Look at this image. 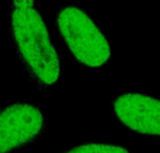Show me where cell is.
Segmentation results:
<instances>
[{"label":"cell","instance_id":"1","mask_svg":"<svg viewBox=\"0 0 160 153\" xmlns=\"http://www.w3.org/2000/svg\"><path fill=\"white\" fill-rule=\"evenodd\" d=\"M10 33L29 79L50 94L61 76V62L36 0H12Z\"/></svg>","mask_w":160,"mask_h":153},{"label":"cell","instance_id":"2","mask_svg":"<svg viewBox=\"0 0 160 153\" xmlns=\"http://www.w3.org/2000/svg\"><path fill=\"white\" fill-rule=\"evenodd\" d=\"M59 34L78 62L98 67L111 58V47L104 32L91 16L74 4L62 5L57 13Z\"/></svg>","mask_w":160,"mask_h":153},{"label":"cell","instance_id":"3","mask_svg":"<svg viewBox=\"0 0 160 153\" xmlns=\"http://www.w3.org/2000/svg\"><path fill=\"white\" fill-rule=\"evenodd\" d=\"M47 128V116L38 105L16 102L0 111V153L34 143Z\"/></svg>","mask_w":160,"mask_h":153},{"label":"cell","instance_id":"4","mask_svg":"<svg viewBox=\"0 0 160 153\" xmlns=\"http://www.w3.org/2000/svg\"><path fill=\"white\" fill-rule=\"evenodd\" d=\"M115 118L130 131L160 136V100L137 91L117 95L112 102Z\"/></svg>","mask_w":160,"mask_h":153},{"label":"cell","instance_id":"5","mask_svg":"<svg viewBox=\"0 0 160 153\" xmlns=\"http://www.w3.org/2000/svg\"><path fill=\"white\" fill-rule=\"evenodd\" d=\"M62 153H131L125 147L113 145L111 143L88 142L66 150Z\"/></svg>","mask_w":160,"mask_h":153},{"label":"cell","instance_id":"6","mask_svg":"<svg viewBox=\"0 0 160 153\" xmlns=\"http://www.w3.org/2000/svg\"><path fill=\"white\" fill-rule=\"evenodd\" d=\"M1 109H2V105H1V103H0V111H1Z\"/></svg>","mask_w":160,"mask_h":153}]
</instances>
